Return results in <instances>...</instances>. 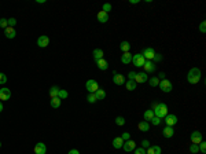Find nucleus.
I'll list each match as a JSON object with an SVG mask.
<instances>
[{
	"label": "nucleus",
	"mask_w": 206,
	"mask_h": 154,
	"mask_svg": "<svg viewBox=\"0 0 206 154\" xmlns=\"http://www.w3.org/2000/svg\"><path fill=\"white\" fill-rule=\"evenodd\" d=\"M102 11H104L106 14H109V11H111V4L110 3H104V4H103Z\"/></svg>",
	"instance_id": "35"
},
{
	"label": "nucleus",
	"mask_w": 206,
	"mask_h": 154,
	"mask_svg": "<svg viewBox=\"0 0 206 154\" xmlns=\"http://www.w3.org/2000/svg\"><path fill=\"white\" fill-rule=\"evenodd\" d=\"M162 59V56L159 55V54H155V56H154V61H161Z\"/></svg>",
	"instance_id": "47"
},
{
	"label": "nucleus",
	"mask_w": 206,
	"mask_h": 154,
	"mask_svg": "<svg viewBox=\"0 0 206 154\" xmlns=\"http://www.w3.org/2000/svg\"><path fill=\"white\" fill-rule=\"evenodd\" d=\"M165 124H166V127H173L176 125V123H177V117L174 114H166L165 117Z\"/></svg>",
	"instance_id": "9"
},
{
	"label": "nucleus",
	"mask_w": 206,
	"mask_h": 154,
	"mask_svg": "<svg viewBox=\"0 0 206 154\" xmlns=\"http://www.w3.org/2000/svg\"><path fill=\"white\" fill-rule=\"evenodd\" d=\"M87 100H88V103H95L98 99H96V95L95 94H89L87 96Z\"/></svg>",
	"instance_id": "33"
},
{
	"label": "nucleus",
	"mask_w": 206,
	"mask_h": 154,
	"mask_svg": "<svg viewBox=\"0 0 206 154\" xmlns=\"http://www.w3.org/2000/svg\"><path fill=\"white\" fill-rule=\"evenodd\" d=\"M198 149H199V151H201L202 154H205V153H206V143L203 142V140L198 145Z\"/></svg>",
	"instance_id": "34"
},
{
	"label": "nucleus",
	"mask_w": 206,
	"mask_h": 154,
	"mask_svg": "<svg viewBox=\"0 0 206 154\" xmlns=\"http://www.w3.org/2000/svg\"><path fill=\"white\" fill-rule=\"evenodd\" d=\"M128 77H129V80H135L136 72H129V73H128Z\"/></svg>",
	"instance_id": "46"
},
{
	"label": "nucleus",
	"mask_w": 206,
	"mask_h": 154,
	"mask_svg": "<svg viewBox=\"0 0 206 154\" xmlns=\"http://www.w3.org/2000/svg\"><path fill=\"white\" fill-rule=\"evenodd\" d=\"M98 21H99L100 24H106L107 21H109V14H106L104 11H99L98 12Z\"/></svg>",
	"instance_id": "20"
},
{
	"label": "nucleus",
	"mask_w": 206,
	"mask_h": 154,
	"mask_svg": "<svg viewBox=\"0 0 206 154\" xmlns=\"http://www.w3.org/2000/svg\"><path fill=\"white\" fill-rule=\"evenodd\" d=\"M158 79H162V80H165V74H164V73H159Z\"/></svg>",
	"instance_id": "50"
},
{
	"label": "nucleus",
	"mask_w": 206,
	"mask_h": 154,
	"mask_svg": "<svg viewBox=\"0 0 206 154\" xmlns=\"http://www.w3.org/2000/svg\"><path fill=\"white\" fill-rule=\"evenodd\" d=\"M47 153V147H45V145L41 142L36 143L35 146V154H45Z\"/></svg>",
	"instance_id": "14"
},
{
	"label": "nucleus",
	"mask_w": 206,
	"mask_h": 154,
	"mask_svg": "<svg viewBox=\"0 0 206 154\" xmlns=\"http://www.w3.org/2000/svg\"><path fill=\"white\" fill-rule=\"evenodd\" d=\"M199 30H201V33H205L206 32V21H202V22H201V25H199Z\"/></svg>",
	"instance_id": "40"
},
{
	"label": "nucleus",
	"mask_w": 206,
	"mask_h": 154,
	"mask_svg": "<svg viewBox=\"0 0 206 154\" xmlns=\"http://www.w3.org/2000/svg\"><path fill=\"white\" fill-rule=\"evenodd\" d=\"M50 44V37L48 36H40L39 39H37V46H39L40 48H45Z\"/></svg>",
	"instance_id": "11"
},
{
	"label": "nucleus",
	"mask_w": 206,
	"mask_h": 154,
	"mask_svg": "<svg viewBox=\"0 0 206 154\" xmlns=\"http://www.w3.org/2000/svg\"><path fill=\"white\" fill-rule=\"evenodd\" d=\"M124 145V140L121 139V136H117V138L113 139V147L114 149H121Z\"/></svg>",
	"instance_id": "21"
},
{
	"label": "nucleus",
	"mask_w": 206,
	"mask_h": 154,
	"mask_svg": "<svg viewBox=\"0 0 206 154\" xmlns=\"http://www.w3.org/2000/svg\"><path fill=\"white\" fill-rule=\"evenodd\" d=\"M142 147L143 149H148V147H150V142H148L147 139H143L142 140Z\"/></svg>",
	"instance_id": "44"
},
{
	"label": "nucleus",
	"mask_w": 206,
	"mask_h": 154,
	"mask_svg": "<svg viewBox=\"0 0 206 154\" xmlns=\"http://www.w3.org/2000/svg\"><path fill=\"white\" fill-rule=\"evenodd\" d=\"M146 154H161V147L159 146H150L146 150Z\"/></svg>",
	"instance_id": "22"
},
{
	"label": "nucleus",
	"mask_w": 206,
	"mask_h": 154,
	"mask_svg": "<svg viewBox=\"0 0 206 154\" xmlns=\"http://www.w3.org/2000/svg\"><path fill=\"white\" fill-rule=\"evenodd\" d=\"M150 121H151V123H153V124H154V125H159V124H161V119H158V117H155V116H154V117H153V119L150 120Z\"/></svg>",
	"instance_id": "41"
},
{
	"label": "nucleus",
	"mask_w": 206,
	"mask_h": 154,
	"mask_svg": "<svg viewBox=\"0 0 206 154\" xmlns=\"http://www.w3.org/2000/svg\"><path fill=\"white\" fill-rule=\"evenodd\" d=\"M120 50L122 52H129V50H131V44L128 43V41H122V43L120 44Z\"/></svg>",
	"instance_id": "26"
},
{
	"label": "nucleus",
	"mask_w": 206,
	"mask_h": 154,
	"mask_svg": "<svg viewBox=\"0 0 206 154\" xmlns=\"http://www.w3.org/2000/svg\"><path fill=\"white\" fill-rule=\"evenodd\" d=\"M132 63L136 67H143V65L146 63V59H144V56L142 54H135V55L132 56Z\"/></svg>",
	"instance_id": "4"
},
{
	"label": "nucleus",
	"mask_w": 206,
	"mask_h": 154,
	"mask_svg": "<svg viewBox=\"0 0 206 154\" xmlns=\"http://www.w3.org/2000/svg\"><path fill=\"white\" fill-rule=\"evenodd\" d=\"M148 81V76H147V73H136V77H135V83L138 84V83H140V84H143V83H147Z\"/></svg>",
	"instance_id": "12"
},
{
	"label": "nucleus",
	"mask_w": 206,
	"mask_h": 154,
	"mask_svg": "<svg viewBox=\"0 0 206 154\" xmlns=\"http://www.w3.org/2000/svg\"><path fill=\"white\" fill-rule=\"evenodd\" d=\"M202 132H199V131H194L192 134H191V143H194V145H199V143L202 142Z\"/></svg>",
	"instance_id": "7"
},
{
	"label": "nucleus",
	"mask_w": 206,
	"mask_h": 154,
	"mask_svg": "<svg viewBox=\"0 0 206 154\" xmlns=\"http://www.w3.org/2000/svg\"><path fill=\"white\" fill-rule=\"evenodd\" d=\"M8 26V22H7V20L6 18H0V28H7Z\"/></svg>",
	"instance_id": "38"
},
{
	"label": "nucleus",
	"mask_w": 206,
	"mask_h": 154,
	"mask_svg": "<svg viewBox=\"0 0 206 154\" xmlns=\"http://www.w3.org/2000/svg\"><path fill=\"white\" fill-rule=\"evenodd\" d=\"M143 69H144V73H154L155 70V65L153 61H146V63L143 65Z\"/></svg>",
	"instance_id": "13"
},
{
	"label": "nucleus",
	"mask_w": 206,
	"mask_h": 154,
	"mask_svg": "<svg viewBox=\"0 0 206 154\" xmlns=\"http://www.w3.org/2000/svg\"><path fill=\"white\" fill-rule=\"evenodd\" d=\"M4 33H6V37H7V39H14L17 36L15 29L11 28V26H7V28L4 29Z\"/></svg>",
	"instance_id": "17"
},
{
	"label": "nucleus",
	"mask_w": 206,
	"mask_h": 154,
	"mask_svg": "<svg viewBox=\"0 0 206 154\" xmlns=\"http://www.w3.org/2000/svg\"><path fill=\"white\" fill-rule=\"evenodd\" d=\"M95 95H96V99H98V100H102V99L106 98V91L102 90V88H99V90L95 92Z\"/></svg>",
	"instance_id": "28"
},
{
	"label": "nucleus",
	"mask_w": 206,
	"mask_h": 154,
	"mask_svg": "<svg viewBox=\"0 0 206 154\" xmlns=\"http://www.w3.org/2000/svg\"><path fill=\"white\" fill-rule=\"evenodd\" d=\"M162 135H164V138H172L174 135V129H173V127H165L162 129Z\"/></svg>",
	"instance_id": "16"
},
{
	"label": "nucleus",
	"mask_w": 206,
	"mask_h": 154,
	"mask_svg": "<svg viewBox=\"0 0 206 154\" xmlns=\"http://www.w3.org/2000/svg\"><path fill=\"white\" fill-rule=\"evenodd\" d=\"M159 81H161V80H159L158 77H150V79H148V84H150L151 87H157L159 84Z\"/></svg>",
	"instance_id": "31"
},
{
	"label": "nucleus",
	"mask_w": 206,
	"mask_h": 154,
	"mask_svg": "<svg viewBox=\"0 0 206 154\" xmlns=\"http://www.w3.org/2000/svg\"><path fill=\"white\" fill-rule=\"evenodd\" d=\"M133 153H135V154H146V149H143L142 146H140V147H136L135 150H133Z\"/></svg>",
	"instance_id": "36"
},
{
	"label": "nucleus",
	"mask_w": 206,
	"mask_h": 154,
	"mask_svg": "<svg viewBox=\"0 0 206 154\" xmlns=\"http://www.w3.org/2000/svg\"><path fill=\"white\" fill-rule=\"evenodd\" d=\"M115 124H117V125H124V124H125V119H124V117H117V119H115Z\"/></svg>",
	"instance_id": "37"
},
{
	"label": "nucleus",
	"mask_w": 206,
	"mask_h": 154,
	"mask_svg": "<svg viewBox=\"0 0 206 154\" xmlns=\"http://www.w3.org/2000/svg\"><path fill=\"white\" fill-rule=\"evenodd\" d=\"M143 117H144V121H147V123H148V121H150V120L154 117V111H153V110H146V111H144V116H143Z\"/></svg>",
	"instance_id": "30"
},
{
	"label": "nucleus",
	"mask_w": 206,
	"mask_h": 154,
	"mask_svg": "<svg viewBox=\"0 0 206 154\" xmlns=\"http://www.w3.org/2000/svg\"><path fill=\"white\" fill-rule=\"evenodd\" d=\"M113 83H114L115 85H122V84L127 83V80H125V77H124L122 74H118V73H117V74L113 77Z\"/></svg>",
	"instance_id": "15"
},
{
	"label": "nucleus",
	"mask_w": 206,
	"mask_h": 154,
	"mask_svg": "<svg viewBox=\"0 0 206 154\" xmlns=\"http://www.w3.org/2000/svg\"><path fill=\"white\" fill-rule=\"evenodd\" d=\"M125 87H127L128 91H135V90H136V83H135V80H128L127 83H125Z\"/></svg>",
	"instance_id": "24"
},
{
	"label": "nucleus",
	"mask_w": 206,
	"mask_h": 154,
	"mask_svg": "<svg viewBox=\"0 0 206 154\" xmlns=\"http://www.w3.org/2000/svg\"><path fill=\"white\" fill-rule=\"evenodd\" d=\"M138 128L142 131V132H147V131H148V128H150V125H148V123H147V121H140V123H139V125H138Z\"/></svg>",
	"instance_id": "25"
},
{
	"label": "nucleus",
	"mask_w": 206,
	"mask_h": 154,
	"mask_svg": "<svg viewBox=\"0 0 206 154\" xmlns=\"http://www.w3.org/2000/svg\"><path fill=\"white\" fill-rule=\"evenodd\" d=\"M122 149L127 151V153H131V151H133L136 149V143L133 142V140H131V139H129V140H125L122 145Z\"/></svg>",
	"instance_id": "8"
},
{
	"label": "nucleus",
	"mask_w": 206,
	"mask_h": 154,
	"mask_svg": "<svg viewBox=\"0 0 206 154\" xmlns=\"http://www.w3.org/2000/svg\"><path fill=\"white\" fill-rule=\"evenodd\" d=\"M96 66L99 67L100 70H107V69H109V62H107L104 58H102V59L96 61Z\"/></svg>",
	"instance_id": "19"
},
{
	"label": "nucleus",
	"mask_w": 206,
	"mask_h": 154,
	"mask_svg": "<svg viewBox=\"0 0 206 154\" xmlns=\"http://www.w3.org/2000/svg\"><path fill=\"white\" fill-rule=\"evenodd\" d=\"M159 88H161V91L162 92H171L172 90H173V85H172V83L171 81H169V80H161V81H159Z\"/></svg>",
	"instance_id": "5"
},
{
	"label": "nucleus",
	"mask_w": 206,
	"mask_h": 154,
	"mask_svg": "<svg viewBox=\"0 0 206 154\" xmlns=\"http://www.w3.org/2000/svg\"><path fill=\"white\" fill-rule=\"evenodd\" d=\"M201 77H202L201 70H199L198 67H192V69H190L188 74H187V81L190 84H198Z\"/></svg>",
	"instance_id": "2"
},
{
	"label": "nucleus",
	"mask_w": 206,
	"mask_h": 154,
	"mask_svg": "<svg viewBox=\"0 0 206 154\" xmlns=\"http://www.w3.org/2000/svg\"><path fill=\"white\" fill-rule=\"evenodd\" d=\"M68 96H69L68 91H66V90H61V88H59V92H58V98L62 100V99H66Z\"/></svg>",
	"instance_id": "32"
},
{
	"label": "nucleus",
	"mask_w": 206,
	"mask_h": 154,
	"mask_svg": "<svg viewBox=\"0 0 206 154\" xmlns=\"http://www.w3.org/2000/svg\"><path fill=\"white\" fill-rule=\"evenodd\" d=\"M143 56H144V59L146 61H153L154 59V56H155V51H154V48H151V47H147L143 50Z\"/></svg>",
	"instance_id": "6"
},
{
	"label": "nucleus",
	"mask_w": 206,
	"mask_h": 154,
	"mask_svg": "<svg viewBox=\"0 0 206 154\" xmlns=\"http://www.w3.org/2000/svg\"><path fill=\"white\" fill-rule=\"evenodd\" d=\"M7 83V76L4 73H0V84H6Z\"/></svg>",
	"instance_id": "42"
},
{
	"label": "nucleus",
	"mask_w": 206,
	"mask_h": 154,
	"mask_svg": "<svg viewBox=\"0 0 206 154\" xmlns=\"http://www.w3.org/2000/svg\"><path fill=\"white\" fill-rule=\"evenodd\" d=\"M3 111V103H1V100H0V113Z\"/></svg>",
	"instance_id": "51"
},
{
	"label": "nucleus",
	"mask_w": 206,
	"mask_h": 154,
	"mask_svg": "<svg viewBox=\"0 0 206 154\" xmlns=\"http://www.w3.org/2000/svg\"><path fill=\"white\" fill-rule=\"evenodd\" d=\"M68 154H80V151H79V150H76V149H74V150H70Z\"/></svg>",
	"instance_id": "48"
},
{
	"label": "nucleus",
	"mask_w": 206,
	"mask_h": 154,
	"mask_svg": "<svg viewBox=\"0 0 206 154\" xmlns=\"http://www.w3.org/2000/svg\"><path fill=\"white\" fill-rule=\"evenodd\" d=\"M85 88L88 90V92H89V94H95V92L99 90V84L96 83L95 80L91 79V80H88L87 83H85Z\"/></svg>",
	"instance_id": "3"
},
{
	"label": "nucleus",
	"mask_w": 206,
	"mask_h": 154,
	"mask_svg": "<svg viewBox=\"0 0 206 154\" xmlns=\"http://www.w3.org/2000/svg\"><path fill=\"white\" fill-rule=\"evenodd\" d=\"M0 147H1V143H0Z\"/></svg>",
	"instance_id": "52"
},
{
	"label": "nucleus",
	"mask_w": 206,
	"mask_h": 154,
	"mask_svg": "<svg viewBox=\"0 0 206 154\" xmlns=\"http://www.w3.org/2000/svg\"><path fill=\"white\" fill-rule=\"evenodd\" d=\"M153 111H154L155 117L164 119L168 114V106L165 103H153Z\"/></svg>",
	"instance_id": "1"
},
{
	"label": "nucleus",
	"mask_w": 206,
	"mask_h": 154,
	"mask_svg": "<svg viewBox=\"0 0 206 154\" xmlns=\"http://www.w3.org/2000/svg\"><path fill=\"white\" fill-rule=\"evenodd\" d=\"M11 98V90L10 88H0V100H8Z\"/></svg>",
	"instance_id": "10"
},
{
	"label": "nucleus",
	"mask_w": 206,
	"mask_h": 154,
	"mask_svg": "<svg viewBox=\"0 0 206 154\" xmlns=\"http://www.w3.org/2000/svg\"><path fill=\"white\" fill-rule=\"evenodd\" d=\"M50 105H51L52 109H58V107L61 106V99L59 98H52L51 102H50Z\"/></svg>",
	"instance_id": "29"
},
{
	"label": "nucleus",
	"mask_w": 206,
	"mask_h": 154,
	"mask_svg": "<svg viewBox=\"0 0 206 154\" xmlns=\"http://www.w3.org/2000/svg\"><path fill=\"white\" fill-rule=\"evenodd\" d=\"M190 151H191V153H198V151H199V149H198V145H194V143H192V145H191V146H190Z\"/></svg>",
	"instance_id": "39"
},
{
	"label": "nucleus",
	"mask_w": 206,
	"mask_h": 154,
	"mask_svg": "<svg viewBox=\"0 0 206 154\" xmlns=\"http://www.w3.org/2000/svg\"><path fill=\"white\" fill-rule=\"evenodd\" d=\"M129 3H131V4H138L139 0H129Z\"/></svg>",
	"instance_id": "49"
},
{
	"label": "nucleus",
	"mask_w": 206,
	"mask_h": 154,
	"mask_svg": "<svg viewBox=\"0 0 206 154\" xmlns=\"http://www.w3.org/2000/svg\"><path fill=\"white\" fill-rule=\"evenodd\" d=\"M92 55H94V58H95V61H99L103 58V50H100V48H95L94 50V52H92Z\"/></svg>",
	"instance_id": "23"
},
{
	"label": "nucleus",
	"mask_w": 206,
	"mask_h": 154,
	"mask_svg": "<svg viewBox=\"0 0 206 154\" xmlns=\"http://www.w3.org/2000/svg\"><path fill=\"white\" fill-rule=\"evenodd\" d=\"M129 138H131V135L128 134V132H124V134L121 135V139H122L124 142H125V140H129Z\"/></svg>",
	"instance_id": "45"
},
{
	"label": "nucleus",
	"mask_w": 206,
	"mask_h": 154,
	"mask_svg": "<svg viewBox=\"0 0 206 154\" xmlns=\"http://www.w3.org/2000/svg\"><path fill=\"white\" fill-rule=\"evenodd\" d=\"M58 92H59V87H56V85H54V87L50 88V96L52 98H58Z\"/></svg>",
	"instance_id": "27"
},
{
	"label": "nucleus",
	"mask_w": 206,
	"mask_h": 154,
	"mask_svg": "<svg viewBox=\"0 0 206 154\" xmlns=\"http://www.w3.org/2000/svg\"><path fill=\"white\" fill-rule=\"evenodd\" d=\"M132 54L131 52H124L122 55H121V62L124 63V65H128V63L132 62Z\"/></svg>",
	"instance_id": "18"
},
{
	"label": "nucleus",
	"mask_w": 206,
	"mask_h": 154,
	"mask_svg": "<svg viewBox=\"0 0 206 154\" xmlns=\"http://www.w3.org/2000/svg\"><path fill=\"white\" fill-rule=\"evenodd\" d=\"M7 22H8V26L14 28V26H15V24H17V20H15V18H10V20H7Z\"/></svg>",
	"instance_id": "43"
}]
</instances>
